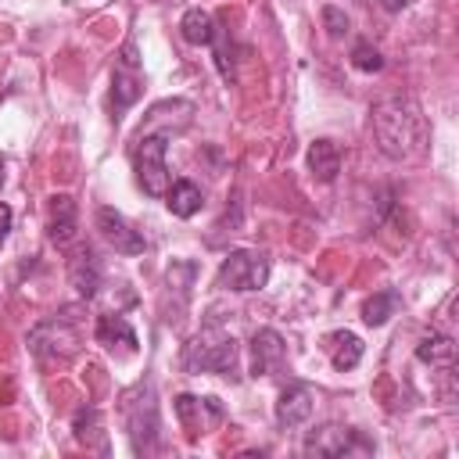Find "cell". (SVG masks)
Wrapping results in <instances>:
<instances>
[{
	"label": "cell",
	"mask_w": 459,
	"mask_h": 459,
	"mask_svg": "<svg viewBox=\"0 0 459 459\" xmlns=\"http://www.w3.org/2000/svg\"><path fill=\"white\" fill-rule=\"evenodd\" d=\"M373 136L387 158H416L427 147V115L412 97H384L373 104Z\"/></svg>",
	"instance_id": "cell-1"
},
{
	"label": "cell",
	"mask_w": 459,
	"mask_h": 459,
	"mask_svg": "<svg viewBox=\"0 0 459 459\" xmlns=\"http://www.w3.org/2000/svg\"><path fill=\"white\" fill-rule=\"evenodd\" d=\"M172 133H183V126L176 122H165L161 129H140L136 136V147H133V165H136V183L143 194L151 197H165L169 190V165H165V147H169V136Z\"/></svg>",
	"instance_id": "cell-2"
},
{
	"label": "cell",
	"mask_w": 459,
	"mask_h": 459,
	"mask_svg": "<svg viewBox=\"0 0 459 459\" xmlns=\"http://www.w3.org/2000/svg\"><path fill=\"white\" fill-rule=\"evenodd\" d=\"M122 412H126V427H129V441L136 455H151L158 448V402H154V384L140 380L136 387H129L122 394Z\"/></svg>",
	"instance_id": "cell-3"
},
{
	"label": "cell",
	"mask_w": 459,
	"mask_h": 459,
	"mask_svg": "<svg viewBox=\"0 0 459 459\" xmlns=\"http://www.w3.org/2000/svg\"><path fill=\"white\" fill-rule=\"evenodd\" d=\"M233 366H237V341L230 333H222L219 326L194 333L183 348L186 373H230Z\"/></svg>",
	"instance_id": "cell-4"
},
{
	"label": "cell",
	"mask_w": 459,
	"mask_h": 459,
	"mask_svg": "<svg viewBox=\"0 0 459 459\" xmlns=\"http://www.w3.org/2000/svg\"><path fill=\"white\" fill-rule=\"evenodd\" d=\"M82 344V333L75 326V316L65 308L61 316H50L43 323L32 326L29 333V348L39 362H68Z\"/></svg>",
	"instance_id": "cell-5"
},
{
	"label": "cell",
	"mask_w": 459,
	"mask_h": 459,
	"mask_svg": "<svg viewBox=\"0 0 459 459\" xmlns=\"http://www.w3.org/2000/svg\"><path fill=\"white\" fill-rule=\"evenodd\" d=\"M269 280V255L265 251H255V247H240V251H230L219 265V276L215 283L222 290H262Z\"/></svg>",
	"instance_id": "cell-6"
},
{
	"label": "cell",
	"mask_w": 459,
	"mask_h": 459,
	"mask_svg": "<svg viewBox=\"0 0 459 459\" xmlns=\"http://www.w3.org/2000/svg\"><path fill=\"white\" fill-rule=\"evenodd\" d=\"M97 230H100V237L118 255H143V247H147L143 237H140V230H133L129 219L122 212H115V208H97Z\"/></svg>",
	"instance_id": "cell-7"
},
{
	"label": "cell",
	"mask_w": 459,
	"mask_h": 459,
	"mask_svg": "<svg viewBox=\"0 0 459 459\" xmlns=\"http://www.w3.org/2000/svg\"><path fill=\"white\" fill-rule=\"evenodd\" d=\"M140 86H143V79H140V68H136V47L126 43L122 54H118L115 72H111V100H115V111H126L140 97Z\"/></svg>",
	"instance_id": "cell-8"
},
{
	"label": "cell",
	"mask_w": 459,
	"mask_h": 459,
	"mask_svg": "<svg viewBox=\"0 0 459 459\" xmlns=\"http://www.w3.org/2000/svg\"><path fill=\"white\" fill-rule=\"evenodd\" d=\"M351 448H369L355 430L348 427H337V423H326L319 430H312L305 437V452L308 455H326V459H337V455H348Z\"/></svg>",
	"instance_id": "cell-9"
},
{
	"label": "cell",
	"mask_w": 459,
	"mask_h": 459,
	"mask_svg": "<svg viewBox=\"0 0 459 459\" xmlns=\"http://www.w3.org/2000/svg\"><path fill=\"white\" fill-rule=\"evenodd\" d=\"M287 362V344L276 330H255L251 337V377H273Z\"/></svg>",
	"instance_id": "cell-10"
},
{
	"label": "cell",
	"mask_w": 459,
	"mask_h": 459,
	"mask_svg": "<svg viewBox=\"0 0 459 459\" xmlns=\"http://www.w3.org/2000/svg\"><path fill=\"white\" fill-rule=\"evenodd\" d=\"M50 219H47V237L54 247H68L79 233V215H75V201L68 194H54L50 197Z\"/></svg>",
	"instance_id": "cell-11"
},
{
	"label": "cell",
	"mask_w": 459,
	"mask_h": 459,
	"mask_svg": "<svg viewBox=\"0 0 459 459\" xmlns=\"http://www.w3.org/2000/svg\"><path fill=\"white\" fill-rule=\"evenodd\" d=\"M312 416V391L305 384H287L276 398V423L280 427H301Z\"/></svg>",
	"instance_id": "cell-12"
},
{
	"label": "cell",
	"mask_w": 459,
	"mask_h": 459,
	"mask_svg": "<svg viewBox=\"0 0 459 459\" xmlns=\"http://www.w3.org/2000/svg\"><path fill=\"white\" fill-rule=\"evenodd\" d=\"M68 283L82 294V298H93L97 287H100V262L90 247H79L72 258H68Z\"/></svg>",
	"instance_id": "cell-13"
},
{
	"label": "cell",
	"mask_w": 459,
	"mask_h": 459,
	"mask_svg": "<svg viewBox=\"0 0 459 459\" xmlns=\"http://www.w3.org/2000/svg\"><path fill=\"white\" fill-rule=\"evenodd\" d=\"M179 32H183V39H186L190 47H212L219 25H215V18H212L204 7H190V11L183 14V22H179Z\"/></svg>",
	"instance_id": "cell-14"
},
{
	"label": "cell",
	"mask_w": 459,
	"mask_h": 459,
	"mask_svg": "<svg viewBox=\"0 0 459 459\" xmlns=\"http://www.w3.org/2000/svg\"><path fill=\"white\" fill-rule=\"evenodd\" d=\"M308 169H312V176L319 183H333L337 172H341V151H337V143L333 140H316L308 147Z\"/></svg>",
	"instance_id": "cell-15"
},
{
	"label": "cell",
	"mask_w": 459,
	"mask_h": 459,
	"mask_svg": "<svg viewBox=\"0 0 459 459\" xmlns=\"http://www.w3.org/2000/svg\"><path fill=\"white\" fill-rule=\"evenodd\" d=\"M165 204H169V212L176 219H190V215L201 212V186L190 183V179H176L165 190Z\"/></svg>",
	"instance_id": "cell-16"
},
{
	"label": "cell",
	"mask_w": 459,
	"mask_h": 459,
	"mask_svg": "<svg viewBox=\"0 0 459 459\" xmlns=\"http://www.w3.org/2000/svg\"><path fill=\"white\" fill-rule=\"evenodd\" d=\"M416 359L427 362V366H441L448 369L455 362V341L448 333H427L420 344H416Z\"/></svg>",
	"instance_id": "cell-17"
},
{
	"label": "cell",
	"mask_w": 459,
	"mask_h": 459,
	"mask_svg": "<svg viewBox=\"0 0 459 459\" xmlns=\"http://www.w3.org/2000/svg\"><path fill=\"white\" fill-rule=\"evenodd\" d=\"M97 341L108 348L122 344L126 351H136V330L126 323V316H100L97 319Z\"/></svg>",
	"instance_id": "cell-18"
},
{
	"label": "cell",
	"mask_w": 459,
	"mask_h": 459,
	"mask_svg": "<svg viewBox=\"0 0 459 459\" xmlns=\"http://www.w3.org/2000/svg\"><path fill=\"white\" fill-rule=\"evenodd\" d=\"M72 430H75V441H82L86 448H100L104 452V430H100V412L93 405H82L75 416H72Z\"/></svg>",
	"instance_id": "cell-19"
},
{
	"label": "cell",
	"mask_w": 459,
	"mask_h": 459,
	"mask_svg": "<svg viewBox=\"0 0 459 459\" xmlns=\"http://www.w3.org/2000/svg\"><path fill=\"white\" fill-rule=\"evenodd\" d=\"M330 341H333V344H330L333 366H337V369H355L359 359H362V341H359L355 333H333Z\"/></svg>",
	"instance_id": "cell-20"
},
{
	"label": "cell",
	"mask_w": 459,
	"mask_h": 459,
	"mask_svg": "<svg viewBox=\"0 0 459 459\" xmlns=\"http://www.w3.org/2000/svg\"><path fill=\"white\" fill-rule=\"evenodd\" d=\"M394 294L391 290H380V294H373L369 301H366V308H362V319L369 323V326H384L391 316H394Z\"/></svg>",
	"instance_id": "cell-21"
},
{
	"label": "cell",
	"mask_w": 459,
	"mask_h": 459,
	"mask_svg": "<svg viewBox=\"0 0 459 459\" xmlns=\"http://www.w3.org/2000/svg\"><path fill=\"white\" fill-rule=\"evenodd\" d=\"M201 398H194V394H179L176 398V416H179V423L183 427H190V434H197L201 427H204V420H201Z\"/></svg>",
	"instance_id": "cell-22"
},
{
	"label": "cell",
	"mask_w": 459,
	"mask_h": 459,
	"mask_svg": "<svg viewBox=\"0 0 459 459\" xmlns=\"http://www.w3.org/2000/svg\"><path fill=\"white\" fill-rule=\"evenodd\" d=\"M351 65L359 68V72H380L384 68V57H380V50L373 47V43H355V50H351Z\"/></svg>",
	"instance_id": "cell-23"
},
{
	"label": "cell",
	"mask_w": 459,
	"mask_h": 459,
	"mask_svg": "<svg viewBox=\"0 0 459 459\" xmlns=\"http://www.w3.org/2000/svg\"><path fill=\"white\" fill-rule=\"evenodd\" d=\"M323 25H326L330 36H344V32H348V14L330 4V7H323Z\"/></svg>",
	"instance_id": "cell-24"
},
{
	"label": "cell",
	"mask_w": 459,
	"mask_h": 459,
	"mask_svg": "<svg viewBox=\"0 0 459 459\" xmlns=\"http://www.w3.org/2000/svg\"><path fill=\"white\" fill-rule=\"evenodd\" d=\"M11 219H14V215H11V208H7V204H0V244L7 240V230H11Z\"/></svg>",
	"instance_id": "cell-25"
},
{
	"label": "cell",
	"mask_w": 459,
	"mask_h": 459,
	"mask_svg": "<svg viewBox=\"0 0 459 459\" xmlns=\"http://www.w3.org/2000/svg\"><path fill=\"white\" fill-rule=\"evenodd\" d=\"M384 7L394 14V11H402V7H409V0H384Z\"/></svg>",
	"instance_id": "cell-26"
},
{
	"label": "cell",
	"mask_w": 459,
	"mask_h": 459,
	"mask_svg": "<svg viewBox=\"0 0 459 459\" xmlns=\"http://www.w3.org/2000/svg\"><path fill=\"white\" fill-rule=\"evenodd\" d=\"M4 179H7V169H4V161H0V186H4Z\"/></svg>",
	"instance_id": "cell-27"
}]
</instances>
